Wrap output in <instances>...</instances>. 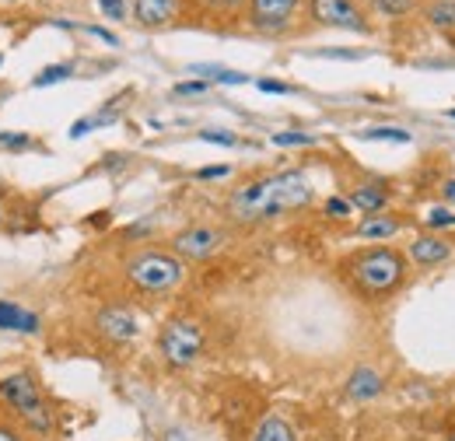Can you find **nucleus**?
Returning <instances> with one entry per match:
<instances>
[{
  "instance_id": "1",
  "label": "nucleus",
  "mask_w": 455,
  "mask_h": 441,
  "mask_svg": "<svg viewBox=\"0 0 455 441\" xmlns=\"http://www.w3.org/2000/svg\"><path fill=\"white\" fill-rule=\"evenodd\" d=\"M315 196L312 182L301 172H277V175H263L252 179L245 186H238L228 196V214L238 224H259V220H274L291 211L308 207Z\"/></svg>"
},
{
  "instance_id": "2",
  "label": "nucleus",
  "mask_w": 455,
  "mask_h": 441,
  "mask_svg": "<svg viewBox=\"0 0 455 441\" xmlns=\"http://www.w3.org/2000/svg\"><path fill=\"white\" fill-rule=\"evenodd\" d=\"M343 280L368 301H382L389 294H396L406 280V256L393 245H375V249H361L350 260H343L340 267Z\"/></svg>"
},
{
  "instance_id": "3",
  "label": "nucleus",
  "mask_w": 455,
  "mask_h": 441,
  "mask_svg": "<svg viewBox=\"0 0 455 441\" xmlns=\"http://www.w3.org/2000/svg\"><path fill=\"white\" fill-rule=\"evenodd\" d=\"M0 396H4V403L18 413V421L28 431H36V435H50L53 431V410H50V403H46L39 382L28 372L4 375L0 379Z\"/></svg>"
},
{
  "instance_id": "4",
  "label": "nucleus",
  "mask_w": 455,
  "mask_h": 441,
  "mask_svg": "<svg viewBox=\"0 0 455 441\" xmlns=\"http://www.w3.org/2000/svg\"><path fill=\"white\" fill-rule=\"evenodd\" d=\"M182 277H186L182 260L162 249H144L133 260H126V280L144 294H165L182 284Z\"/></svg>"
},
{
  "instance_id": "5",
  "label": "nucleus",
  "mask_w": 455,
  "mask_h": 441,
  "mask_svg": "<svg viewBox=\"0 0 455 441\" xmlns=\"http://www.w3.org/2000/svg\"><path fill=\"white\" fill-rule=\"evenodd\" d=\"M204 343H207V333L193 319H172L158 336V347H162V357H165L169 368L196 365V357L204 354Z\"/></svg>"
},
{
  "instance_id": "6",
  "label": "nucleus",
  "mask_w": 455,
  "mask_h": 441,
  "mask_svg": "<svg viewBox=\"0 0 455 441\" xmlns=\"http://www.w3.org/2000/svg\"><path fill=\"white\" fill-rule=\"evenodd\" d=\"M221 245H225V235L211 224H193V228H186L172 238V249L182 263H204V260L218 256Z\"/></svg>"
},
{
  "instance_id": "7",
  "label": "nucleus",
  "mask_w": 455,
  "mask_h": 441,
  "mask_svg": "<svg viewBox=\"0 0 455 441\" xmlns=\"http://www.w3.org/2000/svg\"><path fill=\"white\" fill-rule=\"evenodd\" d=\"M308 11L319 25H330V28H350V32H371L368 25V14L354 4V0H308Z\"/></svg>"
},
{
  "instance_id": "8",
  "label": "nucleus",
  "mask_w": 455,
  "mask_h": 441,
  "mask_svg": "<svg viewBox=\"0 0 455 441\" xmlns=\"http://www.w3.org/2000/svg\"><path fill=\"white\" fill-rule=\"evenodd\" d=\"M301 0H249V25L263 36H281L291 28Z\"/></svg>"
},
{
  "instance_id": "9",
  "label": "nucleus",
  "mask_w": 455,
  "mask_h": 441,
  "mask_svg": "<svg viewBox=\"0 0 455 441\" xmlns=\"http://www.w3.org/2000/svg\"><path fill=\"white\" fill-rule=\"evenodd\" d=\"M95 330H99V336H106L109 343H130V340H137L140 323H137V316L126 305H106L95 316Z\"/></svg>"
},
{
  "instance_id": "10",
  "label": "nucleus",
  "mask_w": 455,
  "mask_h": 441,
  "mask_svg": "<svg viewBox=\"0 0 455 441\" xmlns=\"http://www.w3.org/2000/svg\"><path fill=\"white\" fill-rule=\"evenodd\" d=\"M452 253H455V242H449L445 235H435V231H420L406 245V256L417 267H438V263L452 260Z\"/></svg>"
},
{
  "instance_id": "11",
  "label": "nucleus",
  "mask_w": 455,
  "mask_h": 441,
  "mask_svg": "<svg viewBox=\"0 0 455 441\" xmlns=\"http://www.w3.org/2000/svg\"><path fill=\"white\" fill-rule=\"evenodd\" d=\"M179 11V0H133V21L140 28H165Z\"/></svg>"
},
{
  "instance_id": "12",
  "label": "nucleus",
  "mask_w": 455,
  "mask_h": 441,
  "mask_svg": "<svg viewBox=\"0 0 455 441\" xmlns=\"http://www.w3.org/2000/svg\"><path fill=\"white\" fill-rule=\"evenodd\" d=\"M382 389H386V379H382L375 368H368V365H361V368L347 379V396H350V399H357V403L382 396Z\"/></svg>"
},
{
  "instance_id": "13",
  "label": "nucleus",
  "mask_w": 455,
  "mask_h": 441,
  "mask_svg": "<svg viewBox=\"0 0 455 441\" xmlns=\"http://www.w3.org/2000/svg\"><path fill=\"white\" fill-rule=\"evenodd\" d=\"M399 228H403V218L399 214H389V211H379V214H368V218L357 224V238H368V242H386L393 238Z\"/></svg>"
},
{
  "instance_id": "14",
  "label": "nucleus",
  "mask_w": 455,
  "mask_h": 441,
  "mask_svg": "<svg viewBox=\"0 0 455 441\" xmlns=\"http://www.w3.org/2000/svg\"><path fill=\"white\" fill-rule=\"evenodd\" d=\"M347 200H350V207H357V211H364V214H379V211H386V204H389V186H382V182H364V186H354V193H350Z\"/></svg>"
},
{
  "instance_id": "15",
  "label": "nucleus",
  "mask_w": 455,
  "mask_h": 441,
  "mask_svg": "<svg viewBox=\"0 0 455 441\" xmlns=\"http://www.w3.org/2000/svg\"><path fill=\"white\" fill-rule=\"evenodd\" d=\"M0 330H18V333H36L39 330V316L14 305V301H0Z\"/></svg>"
},
{
  "instance_id": "16",
  "label": "nucleus",
  "mask_w": 455,
  "mask_h": 441,
  "mask_svg": "<svg viewBox=\"0 0 455 441\" xmlns=\"http://www.w3.org/2000/svg\"><path fill=\"white\" fill-rule=\"evenodd\" d=\"M252 441H298V431H294V424L284 421L281 413H267L259 421V428L252 431Z\"/></svg>"
},
{
  "instance_id": "17",
  "label": "nucleus",
  "mask_w": 455,
  "mask_h": 441,
  "mask_svg": "<svg viewBox=\"0 0 455 441\" xmlns=\"http://www.w3.org/2000/svg\"><path fill=\"white\" fill-rule=\"evenodd\" d=\"M424 18L435 25V28H455V0H435Z\"/></svg>"
},
{
  "instance_id": "18",
  "label": "nucleus",
  "mask_w": 455,
  "mask_h": 441,
  "mask_svg": "<svg viewBox=\"0 0 455 441\" xmlns=\"http://www.w3.org/2000/svg\"><path fill=\"white\" fill-rule=\"evenodd\" d=\"M193 74H211V81H221V84H245L249 77L238 74V70H225V67H207V63H196Z\"/></svg>"
},
{
  "instance_id": "19",
  "label": "nucleus",
  "mask_w": 455,
  "mask_h": 441,
  "mask_svg": "<svg viewBox=\"0 0 455 441\" xmlns=\"http://www.w3.org/2000/svg\"><path fill=\"white\" fill-rule=\"evenodd\" d=\"M74 70H70V63H53V67H43L39 74H36V81H32V88H50V84H57L63 77H70Z\"/></svg>"
},
{
  "instance_id": "20",
  "label": "nucleus",
  "mask_w": 455,
  "mask_h": 441,
  "mask_svg": "<svg viewBox=\"0 0 455 441\" xmlns=\"http://www.w3.org/2000/svg\"><path fill=\"white\" fill-rule=\"evenodd\" d=\"M364 140H396V144H410V133L399 130V126H371L361 133Z\"/></svg>"
},
{
  "instance_id": "21",
  "label": "nucleus",
  "mask_w": 455,
  "mask_h": 441,
  "mask_svg": "<svg viewBox=\"0 0 455 441\" xmlns=\"http://www.w3.org/2000/svg\"><path fill=\"white\" fill-rule=\"evenodd\" d=\"M371 7L379 14H386V18H403V14H410L417 7V0H371Z\"/></svg>"
},
{
  "instance_id": "22",
  "label": "nucleus",
  "mask_w": 455,
  "mask_h": 441,
  "mask_svg": "<svg viewBox=\"0 0 455 441\" xmlns=\"http://www.w3.org/2000/svg\"><path fill=\"white\" fill-rule=\"evenodd\" d=\"M274 144L277 148H305V144H315L312 133H298V130H284V133H274Z\"/></svg>"
},
{
  "instance_id": "23",
  "label": "nucleus",
  "mask_w": 455,
  "mask_h": 441,
  "mask_svg": "<svg viewBox=\"0 0 455 441\" xmlns=\"http://www.w3.org/2000/svg\"><path fill=\"white\" fill-rule=\"evenodd\" d=\"M99 7H102V14L113 18V21H123V18L130 14V0H99Z\"/></svg>"
},
{
  "instance_id": "24",
  "label": "nucleus",
  "mask_w": 455,
  "mask_h": 441,
  "mask_svg": "<svg viewBox=\"0 0 455 441\" xmlns=\"http://www.w3.org/2000/svg\"><path fill=\"white\" fill-rule=\"evenodd\" d=\"M427 228H455V211H449V207H435V211L427 214Z\"/></svg>"
},
{
  "instance_id": "25",
  "label": "nucleus",
  "mask_w": 455,
  "mask_h": 441,
  "mask_svg": "<svg viewBox=\"0 0 455 441\" xmlns=\"http://www.w3.org/2000/svg\"><path fill=\"white\" fill-rule=\"evenodd\" d=\"M200 140H207V144H221V148H235V144H238V137L228 133V130H204Z\"/></svg>"
},
{
  "instance_id": "26",
  "label": "nucleus",
  "mask_w": 455,
  "mask_h": 441,
  "mask_svg": "<svg viewBox=\"0 0 455 441\" xmlns=\"http://www.w3.org/2000/svg\"><path fill=\"white\" fill-rule=\"evenodd\" d=\"M211 11H218V14H235V11H242L249 0H204Z\"/></svg>"
},
{
  "instance_id": "27",
  "label": "nucleus",
  "mask_w": 455,
  "mask_h": 441,
  "mask_svg": "<svg viewBox=\"0 0 455 441\" xmlns=\"http://www.w3.org/2000/svg\"><path fill=\"white\" fill-rule=\"evenodd\" d=\"M350 211H354V207H350V200H343V196H330V200H326V214H330V218H347Z\"/></svg>"
},
{
  "instance_id": "28",
  "label": "nucleus",
  "mask_w": 455,
  "mask_h": 441,
  "mask_svg": "<svg viewBox=\"0 0 455 441\" xmlns=\"http://www.w3.org/2000/svg\"><path fill=\"white\" fill-rule=\"evenodd\" d=\"M200 92H207V81H182V84H175V95H200Z\"/></svg>"
},
{
  "instance_id": "29",
  "label": "nucleus",
  "mask_w": 455,
  "mask_h": 441,
  "mask_svg": "<svg viewBox=\"0 0 455 441\" xmlns=\"http://www.w3.org/2000/svg\"><path fill=\"white\" fill-rule=\"evenodd\" d=\"M256 88L267 92V95H291V88L281 84V81H256Z\"/></svg>"
},
{
  "instance_id": "30",
  "label": "nucleus",
  "mask_w": 455,
  "mask_h": 441,
  "mask_svg": "<svg viewBox=\"0 0 455 441\" xmlns=\"http://www.w3.org/2000/svg\"><path fill=\"white\" fill-rule=\"evenodd\" d=\"M228 172H231V168H228V165L200 168V172H196V179H221V175H228Z\"/></svg>"
},
{
  "instance_id": "31",
  "label": "nucleus",
  "mask_w": 455,
  "mask_h": 441,
  "mask_svg": "<svg viewBox=\"0 0 455 441\" xmlns=\"http://www.w3.org/2000/svg\"><path fill=\"white\" fill-rule=\"evenodd\" d=\"M92 126H95V116H92V119H77V123L70 126V137H84Z\"/></svg>"
},
{
  "instance_id": "32",
  "label": "nucleus",
  "mask_w": 455,
  "mask_h": 441,
  "mask_svg": "<svg viewBox=\"0 0 455 441\" xmlns=\"http://www.w3.org/2000/svg\"><path fill=\"white\" fill-rule=\"evenodd\" d=\"M0 144H7V148H25V144H28V137H11V133H0Z\"/></svg>"
},
{
  "instance_id": "33",
  "label": "nucleus",
  "mask_w": 455,
  "mask_h": 441,
  "mask_svg": "<svg viewBox=\"0 0 455 441\" xmlns=\"http://www.w3.org/2000/svg\"><path fill=\"white\" fill-rule=\"evenodd\" d=\"M0 441H25V438H21V431H14V428L0 424Z\"/></svg>"
},
{
  "instance_id": "34",
  "label": "nucleus",
  "mask_w": 455,
  "mask_h": 441,
  "mask_svg": "<svg viewBox=\"0 0 455 441\" xmlns=\"http://www.w3.org/2000/svg\"><path fill=\"white\" fill-rule=\"evenodd\" d=\"M88 32H92V36H99V39H106L109 46H116V36H113V32H106V28H95V25H92Z\"/></svg>"
},
{
  "instance_id": "35",
  "label": "nucleus",
  "mask_w": 455,
  "mask_h": 441,
  "mask_svg": "<svg viewBox=\"0 0 455 441\" xmlns=\"http://www.w3.org/2000/svg\"><path fill=\"white\" fill-rule=\"evenodd\" d=\"M442 189H445V200H449V204L455 207V179H449V182H445Z\"/></svg>"
},
{
  "instance_id": "36",
  "label": "nucleus",
  "mask_w": 455,
  "mask_h": 441,
  "mask_svg": "<svg viewBox=\"0 0 455 441\" xmlns=\"http://www.w3.org/2000/svg\"><path fill=\"white\" fill-rule=\"evenodd\" d=\"M449 441H455V431H452V435H449Z\"/></svg>"
},
{
  "instance_id": "37",
  "label": "nucleus",
  "mask_w": 455,
  "mask_h": 441,
  "mask_svg": "<svg viewBox=\"0 0 455 441\" xmlns=\"http://www.w3.org/2000/svg\"><path fill=\"white\" fill-rule=\"evenodd\" d=\"M449 116H452V119H455V109H452V112H449Z\"/></svg>"
},
{
  "instance_id": "38",
  "label": "nucleus",
  "mask_w": 455,
  "mask_h": 441,
  "mask_svg": "<svg viewBox=\"0 0 455 441\" xmlns=\"http://www.w3.org/2000/svg\"><path fill=\"white\" fill-rule=\"evenodd\" d=\"M4 4H11V0H4Z\"/></svg>"
}]
</instances>
